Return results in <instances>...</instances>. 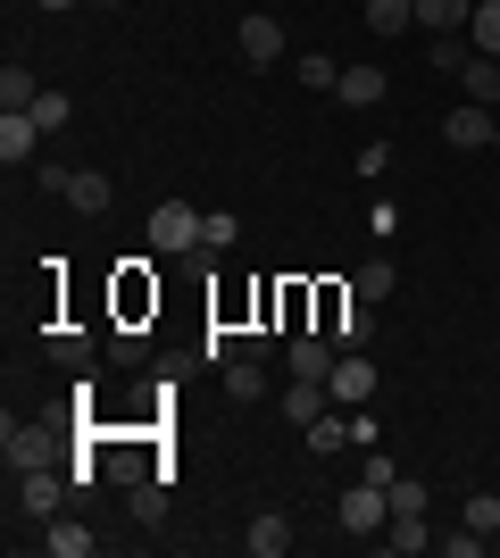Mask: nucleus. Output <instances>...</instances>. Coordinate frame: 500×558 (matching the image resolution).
Here are the masks:
<instances>
[{
    "mask_svg": "<svg viewBox=\"0 0 500 558\" xmlns=\"http://www.w3.org/2000/svg\"><path fill=\"white\" fill-rule=\"evenodd\" d=\"M150 251H167V258L200 251V209H192V201H159V209H150Z\"/></svg>",
    "mask_w": 500,
    "mask_h": 558,
    "instance_id": "obj_1",
    "label": "nucleus"
},
{
    "mask_svg": "<svg viewBox=\"0 0 500 558\" xmlns=\"http://www.w3.org/2000/svg\"><path fill=\"white\" fill-rule=\"evenodd\" d=\"M383 525H392V492L358 475V484L342 492V534H383Z\"/></svg>",
    "mask_w": 500,
    "mask_h": 558,
    "instance_id": "obj_2",
    "label": "nucleus"
},
{
    "mask_svg": "<svg viewBox=\"0 0 500 558\" xmlns=\"http://www.w3.org/2000/svg\"><path fill=\"white\" fill-rule=\"evenodd\" d=\"M68 484H75L68 466H25V475H17V509L50 525V517H59V500H68Z\"/></svg>",
    "mask_w": 500,
    "mask_h": 558,
    "instance_id": "obj_3",
    "label": "nucleus"
},
{
    "mask_svg": "<svg viewBox=\"0 0 500 558\" xmlns=\"http://www.w3.org/2000/svg\"><path fill=\"white\" fill-rule=\"evenodd\" d=\"M442 142H451V150H492V142H500V117L484 109V100H459V109L442 117Z\"/></svg>",
    "mask_w": 500,
    "mask_h": 558,
    "instance_id": "obj_4",
    "label": "nucleus"
},
{
    "mask_svg": "<svg viewBox=\"0 0 500 558\" xmlns=\"http://www.w3.org/2000/svg\"><path fill=\"white\" fill-rule=\"evenodd\" d=\"M326 392L333 400H376V359H367V350H342L326 367Z\"/></svg>",
    "mask_w": 500,
    "mask_h": 558,
    "instance_id": "obj_5",
    "label": "nucleus"
},
{
    "mask_svg": "<svg viewBox=\"0 0 500 558\" xmlns=\"http://www.w3.org/2000/svg\"><path fill=\"white\" fill-rule=\"evenodd\" d=\"M234 43H242V59H251V68H284V25L267 17V9H259V17H242Z\"/></svg>",
    "mask_w": 500,
    "mask_h": 558,
    "instance_id": "obj_6",
    "label": "nucleus"
},
{
    "mask_svg": "<svg viewBox=\"0 0 500 558\" xmlns=\"http://www.w3.org/2000/svg\"><path fill=\"white\" fill-rule=\"evenodd\" d=\"M34 142H42L34 109H0V167H25V159H34Z\"/></svg>",
    "mask_w": 500,
    "mask_h": 558,
    "instance_id": "obj_7",
    "label": "nucleus"
},
{
    "mask_svg": "<svg viewBox=\"0 0 500 558\" xmlns=\"http://www.w3.org/2000/svg\"><path fill=\"white\" fill-rule=\"evenodd\" d=\"M0 450H9L17 475H25V466H50V434H42V425H17V417H9V425H0Z\"/></svg>",
    "mask_w": 500,
    "mask_h": 558,
    "instance_id": "obj_8",
    "label": "nucleus"
},
{
    "mask_svg": "<svg viewBox=\"0 0 500 558\" xmlns=\"http://www.w3.org/2000/svg\"><path fill=\"white\" fill-rule=\"evenodd\" d=\"M42 550H50V558H93L100 534L84 525V517H50V525H42Z\"/></svg>",
    "mask_w": 500,
    "mask_h": 558,
    "instance_id": "obj_9",
    "label": "nucleus"
},
{
    "mask_svg": "<svg viewBox=\"0 0 500 558\" xmlns=\"http://www.w3.org/2000/svg\"><path fill=\"white\" fill-rule=\"evenodd\" d=\"M333 409V392H326V375H292L284 384V417L292 425H309V417H326Z\"/></svg>",
    "mask_w": 500,
    "mask_h": 558,
    "instance_id": "obj_10",
    "label": "nucleus"
},
{
    "mask_svg": "<svg viewBox=\"0 0 500 558\" xmlns=\"http://www.w3.org/2000/svg\"><path fill=\"white\" fill-rule=\"evenodd\" d=\"M109 201H118V184H109V175H100V167H75V175H68V209L100 217V209H109Z\"/></svg>",
    "mask_w": 500,
    "mask_h": 558,
    "instance_id": "obj_11",
    "label": "nucleus"
},
{
    "mask_svg": "<svg viewBox=\"0 0 500 558\" xmlns=\"http://www.w3.org/2000/svg\"><path fill=\"white\" fill-rule=\"evenodd\" d=\"M242 550H251V558H284V550H292V517H276V509H267V517H251Z\"/></svg>",
    "mask_w": 500,
    "mask_h": 558,
    "instance_id": "obj_12",
    "label": "nucleus"
},
{
    "mask_svg": "<svg viewBox=\"0 0 500 558\" xmlns=\"http://www.w3.org/2000/svg\"><path fill=\"white\" fill-rule=\"evenodd\" d=\"M333 93L351 100V109H376V100L392 93V75H383V68H342V84H333Z\"/></svg>",
    "mask_w": 500,
    "mask_h": 558,
    "instance_id": "obj_13",
    "label": "nucleus"
},
{
    "mask_svg": "<svg viewBox=\"0 0 500 558\" xmlns=\"http://www.w3.org/2000/svg\"><path fill=\"white\" fill-rule=\"evenodd\" d=\"M467 17H476V0H417V25H426V34H467Z\"/></svg>",
    "mask_w": 500,
    "mask_h": 558,
    "instance_id": "obj_14",
    "label": "nucleus"
},
{
    "mask_svg": "<svg viewBox=\"0 0 500 558\" xmlns=\"http://www.w3.org/2000/svg\"><path fill=\"white\" fill-rule=\"evenodd\" d=\"M342 350H333V333H292V375H326Z\"/></svg>",
    "mask_w": 500,
    "mask_h": 558,
    "instance_id": "obj_15",
    "label": "nucleus"
},
{
    "mask_svg": "<svg viewBox=\"0 0 500 558\" xmlns=\"http://www.w3.org/2000/svg\"><path fill=\"white\" fill-rule=\"evenodd\" d=\"M225 400H242V409L267 400V359H234V367H225Z\"/></svg>",
    "mask_w": 500,
    "mask_h": 558,
    "instance_id": "obj_16",
    "label": "nucleus"
},
{
    "mask_svg": "<svg viewBox=\"0 0 500 558\" xmlns=\"http://www.w3.org/2000/svg\"><path fill=\"white\" fill-rule=\"evenodd\" d=\"M301 442H309L317 459H333V450H351V417H333V409H326V417L301 425Z\"/></svg>",
    "mask_w": 500,
    "mask_h": 558,
    "instance_id": "obj_17",
    "label": "nucleus"
},
{
    "mask_svg": "<svg viewBox=\"0 0 500 558\" xmlns=\"http://www.w3.org/2000/svg\"><path fill=\"white\" fill-rule=\"evenodd\" d=\"M351 292H358L367 308L392 301V258H358V267H351Z\"/></svg>",
    "mask_w": 500,
    "mask_h": 558,
    "instance_id": "obj_18",
    "label": "nucleus"
},
{
    "mask_svg": "<svg viewBox=\"0 0 500 558\" xmlns=\"http://www.w3.org/2000/svg\"><path fill=\"white\" fill-rule=\"evenodd\" d=\"M408 25H417V0H367V34L392 43V34H408Z\"/></svg>",
    "mask_w": 500,
    "mask_h": 558,
    "instance_id": "obj_19",
    "label": "nucleus"
},
{
    "mask_svg": "<svg viewBox=\"0 0 500 558\" xmlns=\"http://www.w3.org/2000/svg\"><path fill=\"white\" fill-rule=\"evenodd\" d=\"M467 59H476L467 34H434V43H426V68H442V75H467Z\"/></svg>",
    "mask_w": 500,
    "mask_h": 558,
    "instance_id": "obj_20",
    "label": "nucleus"
},
{
    "mask_svg": "<svg viewBox=\"0 0 500 558\" xmlns=\"http://www.w3.org/2000/svg\"><path fill=\"white\" fill-rule=\"evenodd\" d=\"M459 93L492 109V100H500V59H484V50H476V59H467V75H459Z\"/></svg>",
    "mask_w": 500,
    "mask_h": 558,
    "instance_id": "obj_21",
    "label": "nucleus"
},
{
    "mask_svg": "<svg viewBox=\"0 0 500 558\" xmlns=\"http://www.w3.org/2000/svg\"><path fill=\"white\" fill-rule=\"evenodd\" d=\"M50 359H59V367H93V333H84V326H59V333H50Z\"/></svg>",
    "mask_w": 500,
    "mask_h": 558,
    "instance_id": "obj_22",
    "label": "nucleus"
},
{
    "mask_svg": "<svg viewBox=\"0 0 500 558\" xmlns=\"http://www.w3.org/2000/svg\"><path fill=\"white\" fill-rule=\"evenodd\" d=\"M383 550H401V558L434 550V534H426V517H392V525H383Z\"/></svg>",
    "mask_w": 500,
    "mask_h": 558,
    "instance_id": "obj_23",
    "label": "nucleus"
},
{
    "mask_svg": "<svg viewBox=\"0 0 500 558\" xmlns=\"http://www.w3.org/2000/svg\"><path fill=\"white\" fill-rule=\"evenodd\" d=\"M234 242H242V217L234 209H209V217H200V251H209V258L234 251Z\"/></svg>",
    "mask_w": 500,
    "mask_h": 558,
    "instance_id": "obj_24",
    "label": "nucleus"
},
{
    "mask_svg": "<svg viewBox=\"0 0 500 558\" xmlns=\"http://www.w3.org/2000/svg\"><path fill=\"white\" fill-rule=\"evenodd\" d=\"M467 43H476L484 59H500V0H476V17H467Z\"/></svg>",
    "mask_w": 500,
    "mask_h": 558,
    "instance_id": "obj_25",
    "label": "nucleus"
},
{
    "mask_svg": "<svg viewBox=\"0 0 500 558\" xmlns=\"http://www.w3.org/2000/svg\"><path fill=\"white\" fill-rule=\"evenodd\" d=\"M34 100H42L34 68H0V109H34Z\"/></svg>",
    "mask_w": 500,
    "mask_h": 558,
    "instance_id": "obj_26",
    "label": "nucleus"
},
{
    "mask_svg": "<svg viewBox=\"0 0 500 558\" xmlns=\"http://www.w3.org/2000/svg\"><path fill=\"white\" fill-rule=\"evenodd\" d=\"M292 75H301L309 93H333V84H342V68H333L326 50H309V59H292Z\"/></svg>",
    "mask_w": 500,
    "mask_h": 558,
    "instance_id": "obj_27",
    "label": "nucleus"
},
{
    "mask_svg": "<svg viewBox=\"0 0 500 558\" xmlns=\"http://www.w3.org/2000/svg\"><path fill=\"white\" fill-rule=\"evenodd\" d=\"M109 350H118L125 367H143V359H150V333H143V326H125V333H109Z\"/></svg>",
    "mask_w": 500,
    "mask_h": 558,
    "instance_id": "obj_28",
    "label": "nucleus"
},
{
    "mask_svg": "<svg viewBox=\"0 0 500 558\" xmlns=\"http://www.w3.org/2000/svg\"><path fill=\"white\" fill-rule=\"evenodd\" d=\"M392 517H426V484H408V475H392Z\"/></svg>",
    "mask_w": 500,
    "mask_h": 558,
    "instance_id": "obj_29",
    "label": "nucleus"
},
{
    "mask_svg": "<svg viewBox=\"0 0 500 558\" xmlns=\"http://www.w3.org/2000/svg\"><path fill=\"white\" fill-rule=\"evenodd\" d=\"M34 125H42V134H59V125H68V93H42V100H34Z\"/></svg>",
    "mask_w": 500,
    "mask_h": 558,
    "instance_id": "obj_30",
    "label": "nucleus"
},
{
    "mask_svg": "<svg viewBox=\"0 0 500 558\" xmlns=\"http://www.w3.org/2000/svg\"><path fill=\"white\" fill-rule=\"evenodd\" d=\"M467 525H476V534H500V500H492V492H476V500H467Z\"/></svg>",
    "mask_w": 500,
    "mask_h": 558,
    "instance_id": "obj_31",
    "label": "nucleus"
},
{
    "mask_svg": "<svg viewBox=\"0 0 500 558\" xmlns=\"http://www.w3.org/2000/svg\"><path fill=\"white\" fill-rule=\"evenodd\" d=\"M358 475H367V484H383V492H392V475H401V466H392V459H383L376 442H367V459H358Z\"/></svg>",
    "mask_w": 500,
    "mask_h": 558,
    "instance_id": "obj_32",
    "label": "nucleus"
},
{
    "mask_svg": "<svg viewBox=\"0 0 500 558\" xmlns=\"http://www.w3.org/2000/svg\"><path fill=\"white\" fill-rule=\"evenodd\" d=\"M484 542H492V534H476V525H467V534H442V550H451V558H484Z\"/></svg>",
    "mask_w": 500,
    "mask_h": 558,
    "instance_id": "obj_33",
    "label": "nucleus"
},
{
    "mask_svg": "<svg viewBox=\"0 0 500 558\" xmlns=\"http://www.w3.org/2000/svg\"><path fill=\"white\" fill-rule=\"evenodd\" d=\"M42 9H75V0H42Z\"/></svg>",
    "mask_w": 500,
    "mask_h": 558,
    "instance_id": "obj_34",
    "label": "nucleus"
},
{
    "mask_svg": "<svg viewBox=\"0 0 500 558\" xmlns=\"http://www.w3.org/2000/svg\"><path fill=\"white\" fill-rule=\"evenodd\" d=\"M93 9H118V0H93Z\"/></svg>",
    "mask_w": 500,
    "mask_h": 558,
    "instance_id": "obj_35",
    "label": "nucleus"
},
{
    "mask_svg": "<svg viewBox=\"0 0 500 558\" xmlns=\"http://www.w3.org/2000/svg\"><path fill=\"white\" fill-rule=\"evenodd\" d=\"M492 550H500V534H492Z\"/></svg>",
    "mask_w": 500,
    "mask_h": 558,
    "instance_id": "obj_36",
    "label": "nucleus"
}]
</instances>
